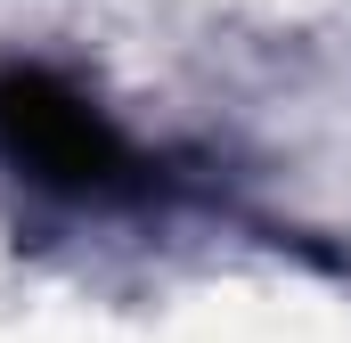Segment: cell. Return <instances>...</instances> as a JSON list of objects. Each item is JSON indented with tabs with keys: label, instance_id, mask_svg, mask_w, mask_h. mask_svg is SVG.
Returning <instances> with one entry per match:
<instances>
[{
	"label": "cell",
	"instance_id": "obj_1",
	"mask_svg": "<svg viewBox=\"0 0 351 343\" xmlns=\"http://www.w3.org/2000/svg\"><path fill=\"white\" fill-rule=\"evenodd\" d=\"M0 156L74 204H139L156 188V164L49 66H0Z\"/></svg>",
	"mask_w": 351,
	"mask_h": 343
}]
</instances>
